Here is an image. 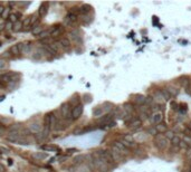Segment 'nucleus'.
<instances>
[{"mask_svg":"<svg viewBox=\"0 0 191 172\" xmlns=\"http://www.w3.org/2000/svg\"><path fill=\"white\" fill-rule=\"evenodd\" d=\"M14 74H11V73H5L2 76H0V79L2 81V82H5V83H8V82H11V81H14Z\"/></svg>","mask_w":191,"mask_h":172,"instance_id":"nucleus-17","label":"nucleus"},{"mask_svg":"<svg viewBox=\"0 0 191 172\" xmlns=\"http://www.w3.org/2000/svg\"><path fill=\"white\" fill-rule=\"evenodd\" d=\"M12 26H14V24H11L10 21L6 22V28H7V29H12Z\"/></svg>","mask_w":191,"mask_h":172,"instance_id":"nucleus-50","label":"nucleus"},{"mask_svg":"<svg viewBox=\"0 0 191 172\" xmlns=\"http://www.w3.org/2000/svg\"><path fill=\"white\" fill-rule=\"evenodd\" d=\"M9 21L11 22V24H15V22H17L18 21V16H17V14H10L9 15Z\"/></svg>","mask_w":191,"mask_h":172,"instance_id":"nucleus-38","label":"nucleus"},{"mask_svg":"<svg viewBox=\"0 0 191 172\" xmlns=\"http://www.w3.org/2000/svg\"><path fill=\"white\" fill-rule=\"evenodd\" d=\"M21 47H23V43H20V44H16V45H12L11 47H10V54L14 56H18L20 53H21Z\"/></svg>","mask_w":191,"mask_h":172,"instance_id":"nucleus-10","label":"nucleus"},{"mask_svg":"<svg viewBox=\"0 0 191 172\" xmlns=\"http://www.w3.org/2000/svg\"><path fill=\"white\" fill-rule=\"evenodd\" d=\"M149 132L151 134H153V135H157V130H155V128H150Z\"/></svg>","mask_w":191,"mask_h":172,"instance_id":"nucleus-51","label":"nucleus"},{"mask_svg":"<svg viewBox=\"0 0 191 172\" xmlns=\"http://www.w3.org/2000/svg\"><path fill=\"white\" fill-rule=\"evenodd\" d=\"M162 118H163V114L162 112H155V113H153L151 116V122L153 124H155L158 125L159 123L162 122Z\"/></svg>","mask_w":191,"mask_h":172,"instance_id":"nucleus-7","label":"nucleus"},{"mask_svg":"<svg viewBox=\"0 0 191 172\" xmlns=\"http://www.w3.org/2000/svg\"><path fill=\"white\" fill-rule=\"evenodd\" d=\"M58 44H59V46L62 47V48H64V49H69L71 48V46H72V43H71V40L68 38H62L59 39V41H58Z\"/></svg>","mask_w":191,"mask_h":172,"instance_id":"nucleus-11","label":"nucleus"},{"mask_svg":"<svg viewBox=\"0 0 191 172\" xmlns=\"http://www.w3.org/2000/svg\"><path fill=\"white\" fill-rule=\"evenodd\" d=\"M57 118L54 113H47L44 117V125H45V131L49 132L51 128H54V125L56 124Z\"/></svg>","mask_w":191,"mask_h":172,"instance_id":"nucleus-2","label":"nucleus"},{"mask_svg":"<svg viewBox=\"0 0 191 172\" xmlns=\"http://www.w3.org/2000/svg\"><path fill=\"white\" fill-rule=\"evenodd\" d=\"M114 146L120 151L121 154H128V153H129V149H128V148H126V146H125L121 141H116V142H114Z\"/></svg>","mask_w":191,"mask_h":172,"instance_id":"nucleus-8","label":"nucleus"},{"mask_svg":"<svg viewBox=\"0 0 191 172\" xmlns=\"http://www.w3.org/2000/svg\"><path fill=\"white\" fill-rule=\"evenodd\" d=\"M61 114H62V117L64 120H67V118H72V107H71V104L69 103H63L61 108Z\"/></svg>","mask_w":191,"mask_h":172,"instance_id":"nucleus-3","label":"nucleus"},{"mask_svg":"<svg viewBox=\"0 0 191 172\" xmlns=\"http://www.w3.org/2000/svg\"><path fill=\"white\" fill-rule=\"evenodd\" d=\"M160 93H161V95H162L163 100L164 101H168L170 100V97H171V95L168 93V91L167 89H160Z\"/></svg>","mask_w":191,"mask_h":172,"instance_id":"nucleus-28","label":"nucleus"},{"mask_svg":"<svg viewBox=\"0 0 191 172\" xmlns=\"http://www.w3.org/2000/svg\"><path fill=\"white\" fill-rule=\"evenodd\" d=\"M83 105L82 104H78V105L74 106L73 110H72V120H77L81 117L82 113H83Z\"/></svg>","mask_w":191,"mask_h":172,"instance_id":"nucleus-4","label":"nucleus"},{"mask_svg":"<svg viewBox=\"0 0 191 172\" xmlns=\"http://www.w3.org/2000/svg\"><path fill=\"white\" fill-rule=\"evenodd\" d=\"M10 122H11V120H10V118H6V117H4V116H0V123H1L2 125L9 124Z\"/></svg>","mask_w":191,"mask_h":172,"instance_id":"nucleus-42","label":"nucleus"},{"mask_svg":"<svg viewBox=\"0 0 191 172\" xmlns=\"http://www.w3.org/2000/svg\"><path fill=\"white\" fill-rule=\"evenodd\" d=\"M187 159L191 162V149H189V150L187 151Z\"/></svg>","mask_w":191,"mask_h":172,"instance_id":"nucleus-48","label":"nucleus"},{"mask_svg":"<svg viewBox=\"0 0 191 172\" xmlns=\"http://www.w3.org/2000/svg\"><path fill=\"white\" fill-rule=\"evenodd\" d=\"M178 148H180V149H185V150H189V149H190V148L185 144L182 140H181V142H180V144H179V146H178Z\"/></svg>","mask_w":191,"mask_h":172,"instance_id":"nucleus-45","label":"nucleus"},{"mask_svg":"<svg viewBox=\"0 0 191 172\" xmlns=\"http://www.w3.org/2000/svg\"><path fill=\"white\" fill-rule=\"evenodd\" d=\"M188 128H189V130H191V123H189V125H188Z\"/></svg>","mask_w":191,"mask_h":172,"instance_id":"nucleus-56","label":"nucleus"},{"mask_svg":"<svg viewBox=\"0 0 191 172\" xmlns=\"http://www.w3.org/2000/svg\"><path fill=\"white\" fill-rule=\"evenodd\" d=\"M182 141H183L185 144L188 145V146H189V148L191 149V136H189V135H183V138H182Z\"/></svg>","mask_w":191,"mask_h":172,"instance_id":"nucleus-37","label":"nucleus"},{"mask_svg":"<svg viewBox=\"0 0 191 172\" xmlns=\"http://www.w3.org/2000/svg\"><path fill=\"white\" fill-rule=\"evenodd\" d=\"M133 106L131 105V104H129V103H126V104H124V112L126 113V114H131L132 112H133Z\"/></svg>","mask_w":191,"mask_h":172,"instance_id":"nucleus-29","label":"nucleus"},{"mask_svg":"<svg viewBox=\"0 0 191 172\" xmlns=\"http://www.w3.org/2000/svg\"><path fill=\"white\" fill-rule=\"evenodd\" d=\"M155 130H157V132H159V133H165L167 131H168V125H167V123L164 122H161L159 123L158 125H155Z\"/></svg>","mask_w":191,"mask_h":172,"instance_id":"nucleus-16","label":"nucleus"},{"mask_svg":"<svg viewBox=\"0 0 191 172\" xmlns=\"http://www.w3.org/2000/svg\"><path fill=\"white\" fill-rule=\"evenodd\" d=\"M103 108H102L101 106H100V107H98V106H97V107H95V108H94V110H93V115H94V116H101L102 114H103Z\"/></svg>","mask_w":191,"mask_h":172,"instance_id":"nucleus-27","label":"nucleus"},{"mask_svg":"<svg viewBox=\"0 0 191 172\" xmlns=\"http://www.w3.org/2000/svg\"><path fill=\"white\" fill-rule=\"evenodd\" d=\"M19 133L18 132H9V134L7 135L6 139L9 141V142H11V143H16L17 142V140L19 139Z\"/></svg>","mask_w":191,"mask_h":172,"instance_id":"nucleus-14","label":"nucleus"},{"mask_svg":"<svg viewBox=\"0 0 191 172\" xmlns=\"http://www.w3.org/2000/svg\"><path fill=\"white\" fill-rule=\"evenodd\" d=\"M133 102H134L136 105L143 106V104L146 102V97L143 96V95H135L134 98H133Z\"/></svg>","mask_w":191,"mask_h":172,"instance_id":"nucleus-13","label":"nucleus"},{"mask_svg":"<svg viewBox=\"0 0 191 172\" xmlns=\"http://www.w3.org/2000/svg\"><path fill=\"white\" fill-rule=\"evenodd\" d=\"M5 171H6V168H5L2 164H1V163H0V172H5Z\"/></svg>","mask_w":191,"mask_h":172,"instance_id":"nucleus-54","label":"nucleus"},{"mask_svg":"<svg viewBox=\"0 0 191 172\" xmlns=\"http://www.w3.org/2000/svg\"><path fill=\"white\" fill-rule=\"evenodd\" d=\"M10 56V53H4L2 55H1V58H4V57H9Z\"/></svg>","mask_w":191,"mask_h":172,"instance_id":"nucleus-53","label":"nucleus"},{"mask_svg":"<svg viewBox=\"0 0 191 172\" xmlns=\"http://www.w3.org/2000/svg\"><path fill=\"white\" fill-rule=\"evenodd\" d=\"M49 31H51V37H53V38H57V37H59V36L63 34V31H64V27L61 26V25H58V26L54 27L51 30H49Z\"/></svg>","mask_w":191,"mask_h":172,"instance_id":"nucleus-6","label":"nucleus"},{"mask_svg":"<svg viewBox=\"0 0 191 172\" xmlns=\"http://www.w3.org/2000/svg\"><path fill=\"white\" fill-rule=\"evenodd\" d=\"M30 49H31V45L29 44V43H24L23 47H21V53L28 54L29 51H30Z\"/></svg>","mask_w":191,"mask_h":172,"instance_id":"nucleus-24","label":"nucleus"},{"mask_svg":"<svg viewBox=\"0 0 191 172\" xmlns=\"http://www.w3.org/2000/svg\"><path fill=\"white\" fill-rule=\"evenodd\" d=\"M7 132V128L5 125H2L1 123H0V136H2V135H5Z\"/></svg>","mask_w":191,"mask_h":172,"instance_id":"nucleus-44","label":"nucleus"},{"mask_svg":"<svg viewBox=\"0 0 191 172\" xmlns=\"http://www.w3.org/2000/svg\"><path fill=\"white\" fill-rule=\"evenodd\" d=\"M123 141H125V142H128V143H130V144H135L134 142V139L130 135V134H126V135H124L123 138Z\"/></svg>","mask_w":191,"mask_h":172,"instance_id":"nucleus-30","label":"nucleus"},{"mask_svg":"<svg viewBox=\"0 0 191 172\" xmlns=\"http://www.w3.org/2000/svg\"><path fill=\"white\" fill-rule=\"evenodd\" d=\"M180 142H181V139H180L178 135H175L173 139L171 140V143H172V145H173V146H177V148L179 146Z\"/></svg>","mask_w":191,"mask_h":172,"instance_id":"nucleus-32","label":"nucleus"},{"mask_svg":"<svg viewBox=\"0 0 191 172\" xmlns=\"http://www.w3.org/2000/svg\"><path fill=\"white\" fill-rule=\"evenodd\" d=\"M8 5H9V8H10V7H15L17 5V2H8Z\"/></svg>","mask_w":191,"mask_h":172,"instance_id":"nucleus-55","label":"nucleus"},{"mask_svg":"<svg viewBox=\"0 0 191 172\" xmlns=\"http://www.w3.org/2000/svg\"><path fill=\"white\" fill-rule=\"evenodd\" d=\"M65 124L63 123V121H61V120H57V122H56V124L54 125V130L56 131V132H59V131H63L64 128H65V126H64Z\"/></svg>","mask_w":191,"mask_h":172,"instance_id":"nucleus-20","label":"nucleus"},{"mask_svg":"<svg viewBox=\"0 0 191 172\" xmlns=\"http://www.w3.org/2000/svg\"><path fill=\"white\" fill-rule=\"evenodd\" d=\"M12 29H14V31H16V33L23 30V21H19V20H18L17 22H15L14 26H12Z\"/></svg>","mask_w":191,"mask_h":172,"instance_id":"nucleus-23","label":"nucleus"},{"mask_svg":"<svg viewBox=\"0 0 191 172\" xmlns=\"http://www.w3.org/2000/svg\"><path fill=\"white\" fill-rule=\"evenodd\" d=\"M76 21H77V16H76V14H74V12L67 14V16L65 18V24H66V25L72 26V25L75 24Z\"/></svg>","mask_w":191,"mask_h":172,"instance_id":"nucleus-9","label":"nucleus"},{"mask_svg":"<svg viewBox=\"0 0 191 172\" xmlns=\"http://www.w3.org/2000/svg\"><path fill=\"white\" fill-rule=\"evenodd\" d=\"M5 67H6V63H5V61L0 59V69H4Z\"/></svg>","mask_w":191,"mask_h":172,"instance_id":"nucleus-47","label":"nucleus"},{"mask_svg":"<svg viewBox=\"0 0 191 172\" xmlns=\"http://www.w3.org/2000/svg\"><path fill=\"white\" fill-rule=\"evenodd\" d=\"M49 36H51V31H49V30H45V31L43 30L37 37H38V38H47V37H49Z\"/></svg>","mask_w":191,"mask_h":172,"instance_id":"nucleus-36","label":"nucleus"},{"mask_svg":"<svg viewBox=\"0 0 191 172\" xmlns=\"http://www.w3.org/2000/svg\"><path fill=\"white\" fill-rule=\"evenodd\" d=\"M164 136H165V138H167L168 140H172V139L174 138V136H175V135H174V132H173V131H167V132H165V135H164Z\"/></svg>","mask_w":191,"mask_h":172,"instance_id":"nucleus-41","label":"nucleus"},{"mask_svg":"<svg viewBox=\"0 0 191 172\" xmlns=\"http://www.w3.org/2000/svg\"><path fill=\"white\" fill-rule=\"evenodd\" d=\"M21 128H23L21 124H19V123H14V124H11V125L9 126L8 131H9V132H18V133H19V131H20Z\"/></svg>","mask_w":191,"mask_h":172,"instance_id":"nucleus-18","label":"nucleus"},{"mask_svg":"<svg viewBox=\"0 0 191 172\" xmlns=\"http://www.w3.org/2000/svg\"><path fill=\"white\" fill-rule=\"evenodd\" d=\"M83 97H84V102H86V103H88V102H91V101H92V96H91V95H88V94L84 95Z\"/></svg>","mask_w":191,"mask_h":172,"instance_id":"nucleus-46","label":"nucleus"},{"mask_svg":"<svg viewBox=\"0 0 191 172\" xmlns=\"http://www.w3.org/2000/svg\"><path fill=\"white\" fill-rule=\"evenodd\" d=\"M5 28H6V24H5L4 20H1V22H0V30H4Z\"/></svg>","mask_w":191,"mask_h":172,"instance_id":"nucleus-49","label":"nucleus"},{"mask_svg":"<svg viewBox=\"0 0 191 172\" xmlns=\"http://www.w3.org/2000/svg\"><path fill=\"white\" fill-rule=\"evenodd\" d=\"M91 10H92V7L90 5H87V4H84V5H82L79 7V12L81 14H87Z\"/></svg>","mask_w":191,"mask_h":172,"instance_id":"nucleus-22","label":"nucleus"},{"mask_svg":"<svg viewBox=\"0 0 191 172\" xmlns=\"http://www.w3.org/2000/svg\"><path fill=\"white\" fill-rule=\"evenodd\" d=\"M4 11H5V7L2 6V4H0V16L4 14Z\"/></svg>","mask_w":191,"mask_h":172,"instance_id":"nucleus-52","label":"nucleus"},{"mask_svg":"<svg viewBox=\"0 0 191 172\" xmlns=\"http://www.w3.org/2000/svg\"><path fill=\"white\" fill-rule=\"evenodd\" d=\"M154 144L157 146L159 150L164 151L168 149L169 146V140L162 135V134H157L155 138H154Z\"/></svg>","mask_w":191,"mask_h":172,"instance_id":"nucleus-1","label":"nucleus"},{"mask_svg":"<svg viewBox=\"0 0 191 172\" xmlns=\"http://www.w3.org/2000/svg\"><path fill=\"white\" fill-rule=\"evenodd\" d=\"M191 81H189L187 77H182L181 78V81H180V83H181V85L185 87V88H187L188 86H189V84H190Z\"/></svg>","mask_w":191,"mask_h":172,"instance_id":"nucleus-35","label":"nucleus"},{"mask_svg":"<svg viewBox=\"0 0 191 172\" xmlns=\"http://www.w3.org/2000/svg\"><path fill=\"white\" fill-rule=\"evenodd\" d=\"M188 172H191V166L189 167V169H188Z\"/></svg>","mask_w":191,"mask_h":172,"instance_id":"nucleus-57","label":"nucleus"},{"mask_svg":"<svg viewBox=\"0 0 191 172\" xmlns=\"http://www.w3.org/2000/svg\"><path fill=\"white\" fill-rule=\"evenodd\" d=\"M112 118H113V115L107 114V115H104L103 117H101L98 121H100V123H103V124H108V123L112 121Z\"/></svg>","mask_w":191,"mask_h":172,"instance_id":"nucleus-21","label":"nucleus"},{"mask_svg":"<svg viewBox=\"0 0 191 172\" xmlns=\"http://www.w3.org/2000/svg\"><path fill=\"white\" fill-rule=\"evenodd\" d=\"M33 156H34L35 159H37V160H45L48 156L46 153H35Z\"/></svg>","mask_w":191,"mask_h":172,"instance_id":"nucleus-33","label":"nucleus"},{"mask_svg":"<svg viewBox=\"0 0 191 172\" xmlns=\"http://www.w3.org/2000/svg\"><path fill=\"white\" fill-rule=\"evenodd\" d=\"M47 11H48V4H47V2H43V4L40 5L39 9H38V15H39L40 18L45 17L46 14H47Z\"/></svg>","mask_w":191,"mask_h":172,"instance_id":"nucleus-12","label":"nucleus"},{"mask_svg":"<svg viewBox=\"0 0 191 172\" xmlns=\"http://www.w3.org/2000/svg\"><path fill=\"white\" fill-rule=\"evenodd\" d=\"M187 172H188V171H187Z\"/></svg>","mask_w":191,"mask_h":172,"instance_id":"nucleus-59","label":"nucleus"},{"mask_svg":"<svg viewBox=\"0 0 191 172\" xmlns=\"http://www.w3.org/2000/svg\"><path fill=\"white\" fill-rule=\"evenodd\" d=\"M41 31H43V28H41V26H37V27H35L34 29L31 30L33 35H35V36H38Z\"/></svg>","mask_w":191,"mask_h":172,"instance_id":"nucleus-39","label":"nucleus"},{"mask_svg":"<svg viewBox=\"0 0 191 172\" xmlns=\"http://www.w3.org/2000/svg\"><path fill=\"white\" fill-rule=\"evenodd\" d=\"M79 102H81V98L78 97V95H73L72 97H71V100H69V104H71V106L73 105V106H76V105H78L79 104Z\"/></svg>","mask_w":191,"mask_h":172,"instance_id":"nucleus-19","label":"nucleus"},{"mask_svg":"<svg viewBox=\"0 0 191 172\" xmlns=\"http://www.w3.org/2000/svg\"><path fill=\"white\" fill-rule=\"evenodd\" d=\"M28 130L30 131V133L33 134H38L39 132H41V125L38 122L30 123L28 125Z\"/></svg>","mask_w":191,"mask_h":172,"instance_id":"nucleus-5","label":"nucleus"},{"mask_svg":"<svg viewBox=\"0 0 191 172\" xmlns=\"http://www.w3.org/2000/svg\"><path fill=\"white\" fill-rule=\"evenodd\" d=\"M113 105L111 104V103H104L103 104V106H102V108H103V111H107L110 112L111 110H112Z\"/></svg>","mask_w":191,"mask_h":172,"instance_id":"nucleus-40","label":"nucleus"},{"mask_svg":"<svg viewBox=\"0 0 191 172\" xmlns=\"http://www.w3.org/2000/svg\"><path fill=\"white\" fill-rule=\"evenodd\" d=\"M9 15H10V8H9V7H8V8H5L4 14L1 15V17H2V20H6V19H8V18H9Z\"/></svg>","mask_w":191,"mask_h":172,"instance_id":"nucleus-34","label":"nucleus"},{"mask_svg":"<svg viewBox=\"0 0 191 172\" xmlns=\"http://www.w3.org/2000/svg\"><path fill=\"white\" fill-rule=\"evenodd\" d=\"M41 149L45 151H54V150H58L55 145H48V144H45V145H41Z\"/></svg>","mask_w":191,"mask_h":172,"instance_id":"nucleus-31","label":"nucleus"},{"mask_svg":"<svg viewBox=\"0 0 191 172\" xmlns=\"http://www.w3.org/2000/svg\"><path fill=\"white\" fill-rule=\"evenodd\" d=\"M141 125H142V121H141L140 118H134V120L131 121L129 126L132 128V130H136V128H140Z\"/></svg>","mask_w":191,"mask_h":172,"instance_id":"nucleus-15","label":"nucleus"},{"mask_svg":"<svg viewBox=\"0 0 191 172\" xmlns=\"http://www.w3.org/2000/svg\"><path fill=\"white\" fill-rule=\"evenodd\" d=\"M30 131H29L27 128H23L20 131H19V135L23 136V138H27V136H30Z\"/></svg>","mask_w":191,"mask_h":172,"instance_id":"nucleus-26","label":"nucleus"},{"mask_svg":"<svg viewBox=\"0 0 191 172\" xmlns=\"http://www.w3.org/2000/svg\"><path fill=\"white\" fill-rule=\"evenodd\" d=\"M0 152H1V151H0Z\"/></svg>","mask_w":191,"mask_h":172,"instance_id":"nucleus-58","label":"nucleus"},{"mask_svg":"<svg viewBox=\"0 0 191 172\" xmlns=\"http://www.w3.org/2000/svg\"><path fill=\"white\" fill-rule=\"evenodd\" d=\"M17 144H20V145H26V144H30V141H29L27 138H23V136H19V139L17 140V142H16Z\"/></svg>","mask_w":191,"mask_h":172,"instance_id":"nucleus-25","label":"nucleus"},{"mask_svg":"<svg viewBox=\"0 0 191 172\" xmlns=\"http://www.w3.org/2000/svg\"><path fill=\"white\" fill-rule=\"evenodd\" d=\"M167 91H168V93L171 95V96H172V95L178 94V91H177V88H173V87H168V89H167Z\"/></svg>","mask_w":191,"mask_h":172,"instance_id":"nucleus-43","label":"nucleus"}]
</instances>
